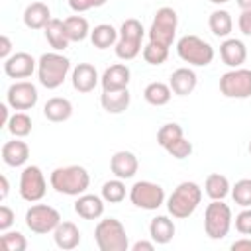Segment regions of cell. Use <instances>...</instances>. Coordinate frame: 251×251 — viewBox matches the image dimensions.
Masks as SVG:
<instances>
[{
  "instance_id": "cell-1",
  "label": "cell",
  "mask_w": 251,
  "mask_h": 251,
  "mask_svg": "<svg viewBox=\"0 0 251 251\" xmlns=\"http://www.w3.org/2000/svg\"><path fill=\"white\" fill-rule=\"evenodd\" d=\"M51 188L65 196H80L90 186V175L80 165H67L53 169L49 176Z\"/></svg>"
},
{
  "instance_id": "cell-2",
  "label": "cell",
  "mask_w": 251,
  "mask_h": 251,
  "mask_svg": "<svg viewBox=\"0 0 251 251\" xmlns=\"http://www.w3.org/2000/svg\"><path fill=\"white\" fill-rule=\"evenodd\" d=\"M69 71H71V61L59 51L43 53L37 61V78L39 84L45 86L47 90L59 88L65 82Z\"/></svg>"
},
{
  "instance_id": "cell-3",
  "label": "cell",
  "mask_w": 251,
  "mask_h": 251,
  "mask_svg": "<svg viewBox=\"0 0 251 251\" xmlns=\"http://www.w3.org/2000/svg\"><path fill=\"white\" fill-rule=\"evenodd\" d=\"M200 202H202V188L192 180H184L167 198V210L173 218L184 220L194 214Z\"/></svg>"
},
{
  "instance_id": "cell-4",
  "label": "cell",
  "mask_w": 251,
  "mask_h": 251,
  "mask_svg": "<svg viewBox=\"0 0 251 251\" xmlns=\"http://www.w3.org/2000/svg\"><path fill=\"white\" fill-rule=\"evenodd\" d=\"M94 241L100 251H127L129 249L126 227L116 218H104L96 224Z\"/></svg>"
},
{
  "instance_id": "cell-5",
  "label": "cell",
  "mask_w": 251,
  "mask_h": 251,
  "mask_svg": "<svg viewBox=\"0 0 251 251\" xmlns=\"http://www.w3.org/2000/svg\"><path fill=\"white\" fill-rule=\"evenodd\" d=\"M176 53L184 63L192 67H206L214 61V47L206 39L192 33L182 35L176 41Z\"/></svg>"
},
{
  "instance_id": "cell-6",
  "label": "cell",
  "mask_w": 251,
  "mask_h": 251,
  "mask_svg": "<svg viewBox=\"0 0 251 251\" xmlns=\"http://www.w3.org/2000/svg\"><path fill=\"white\" fill-rule=\"evenodd\" d=\"M233 224L231 208L224 200H212L204 212V231L210 239H224Z\"/></svg>"
},
{
  "instance_id": "cell-7",
  "label": "cell",
  "mask_w": 251,
  "mask_h": 251,
  "mask_svg": "<svg viewBox=\"0 0 251 251\" xmlns=\"http://www.w3.org/2000/svg\"><path fill=\"white\" fill-rule=\"evenodd\" d=\"M176 25H178V16L173 8L163 6L155 12V18L149 27V41L161 43L165 47H171L176 35Z\"/></svg>"
},
{
  "instance_id": "cell-8",
  "label": "cell",
  "mask_w": 251,
  "mask_h": 251,
  "mask_svg": "<svg viewBox=\"0 0 251 251\" xmlns=\"http://www.w3.org/2000/svg\"><path fill=\"white\" fill-rule=\"evenodd\" d=\"M59 224H61V214L49 204H33L25 212V226L31 233L37 235L53 233Z\"/></svg>"
},
{
  "instance_id": "cell-9",
  "label": "cell",
  "mask_w": 251,
  "mask_h": 251,
  "mask_svg": "<svg viewBox=\"0 0 251 251\" xmlns=\"http://www.w3.org/2000/svg\"><path fill=\"white\" fill-rule=\"evenodd\" d=\"M129 200L135 208L141 210H159L165 204V190L161 184L151 180H137L129 188Z\"/></svg>"
},
{
  "instance_id": "cell-10",
  "label": "cell",
  "mask_w": 251,
  "mask_h": 251,
  "mask_svg": "<svg viewBox=\"0 0 251 251\" xmlns=\"http://www.w3.org/2000/svg\"><path fill=\"white\" fill-rule=\"evenodd\" d=\"M220 92L226 98H249L251 96V71L237 67L220 76Z\"/></svg>"
},
{
  "instance_id": "cell-11",
  "label": "cell",
  "mask_w": 251,
  "mask_h": 251,
  "mask_svg": "<svg viewBox=\"0 0 251 251\" xmlns=\"http://www.w3.org/2000/svg\"><path fill=\"white\" fill-rule=\"evenodd\" d=\"M47 192V182L43 171L37 165L24 167L20 175V196L25 202H39Z\"/></svg>"
},
{
  "instance_id": "cell-12",
  "label": "cell",
  "mask_w": 251,
  "mask_h": 251,
  "mask_svg": "<svg viewBox=\"0 0 251 251\" xmlns=\"http://www.w3.org/2000/svg\"><path fill=\"white\" fill-rule=\"evenodd\" d=\"M37 100H39L37 88L29 80H18V82L10 84V88L6 92V102L16 112L31 110L37 104Z\"/></svg>"
},
{
  "instance_id": "cell-13",
  "label": "cell",
  "mask_w": 251,
  "mask_h": 251,
  "mask_svg": "<svg viewBox=\"0 0 251 251\" xmlns=\"http://www.w3.org/2000/svg\"><path fill=\"white\" fill-rule=\"evenodd\" d=\"M35 69H37V61L25 51H18L4 61V73L10 78H29Z\"/></svg>"
},
{
  "instance_id": "cell-14",
  "label": "cell",
  "mask_w": 251,
  "mask_h": 251,
  "mask_svg": "<svg viewBox=\"0 0 251 251\" xmlns=\"http://www.w3.org/2000/svg\"><path fill=\"white\" fill-rule=\"evenodd\" d=\"M98 80H100L98 71H96V67L90 65V63H78V65L73 69V73H71L73 88H75L76 92H82V94L92 92V90L96 88Z\"/></svg>"
},
{
  "instance_id": "cell-15",
  "label": "cell",
  "mask_w": 251,
  "mask_h": 251,
  "mask_svg": "<svg viewBox=\"0 0 251 251\" xmlns=\"http://www.w3.org/2000/svg\"><path fill=\"white\" fill-rule=\"evenodd\" d=\"M129 78H131L129 67L124 63H116L104 71V75L100 76V84H102V90H122V88H127Z\"/></svg>"
},
{
  "instance_id": "cell-16",
  "label": "cell",
  "mask_w": 251,
  "mask_h": 251,
  "mask_svg": "<svg viewBox=\"0 0 251 251\" xmlns=\"http://www.w3.org/2000/svg\"><path fill=\"white\" fill-rule=\"evenodd\" d=\"M137 169H139V161L131 151H116L110 159V171L114 173V176L122 180L135 176Z\"/></svg>"
},
{
  "instance_id": "cell-17",
  "label": "cell",
  "mask_w": 251,
  "mask_h": 251,
  "mask_svg": "<svg viewBox=\"0 0 251 251\" xmlns=\"http://www.w3.org/2000/svg\"><path fill=\"white\" fill-rule=\"evenodd\" d=\"M220 57L224 61V65L231 67V69H237L245 63L247 59V47L241 39H235V37H227L222 41L220 45Z\"/></svg>"
},
{
  "instance_id": "cell-18",
  "label": "cell",
  "mask_w": 251,
  "mask_h": 251,
  "mask_svg": "<svg viewBox=\"0 0 251 251\" xmlns=\"http://www.w3.org/2000/svg\"><path fill=\"white\" fill-rule=\"evenodd\" d=\"M104 198L96 194H80L75 200V212L82 220H98L104 216Z\"/></svg>"
},
{
  "instance_id": "cell-19",
  "label": "cell",
  "mask_w": 251,
  "mask_h": 251,
  "mask_svg": "<svg viewBox=\"0 0 251 251\" xmlns=\"http://www.w3.org/2000/svg\"><path fill=\"white\" fill-rule=\"evenodd\" d=\"M29 159V145L22 141V137H14L2 145V161L8 167H22Z\"/></svg>"
},
{
  "instance_id": "cell-20",
  "label": "cell",
  "mask_w": 251,
  "mask_h": 251,
  "mask_svg": "<svg viewBox=\"0 0 251 251\" xmlns=\"http://www.w3.org/2000/svg\"><path fill=\"white\" fill-rule=\"evenodd\" d=\"M196 82H198V76L188 67H180V69L173 71V75L169 78V86H171L173 94H176V96H188L196 88Z\"/></svg>"
},
{
  "instance_id": "cell-21",
  "label": "cell",
  "mask_w": 251,
  "mask_h": 251,
  "mask_svg": "<svg viewBox=\"0 0 251 251\" xmlns=\"http://www.w3.org/2000/svg\"><path fill=\"white\" fill-rule=\"evenodd\" d=\"M53 239L59 249L71 251V249L78 247V243H80V229L73 222H61L53 231Z\"/></svg>"
},
{
  "instance_id": "cell-22",
  "label": "cell",
  "mask_w": 251,
  "mask_h": 251,
  "mask_svg": "<svg viewBox=\"0 0 251 251\" xmlns=\"http://www.w3.org/2000/svg\"><path fill=\"white\" fill-rule=\"evenodd\" d=\"M131 102V94L127 88L122 90H102L100 96V104L108 114H122L129 108Z\"/></svg>"
},
{
  "instance_id": "cell-23",
  "label": "cell",
  "mask_w": 251,
  "mask_h": 251,
  "mask_svg": "<svg viewBox=\"0 0 251 251\" xmlns=\"http://www.w3.org/2000/svg\"><path fill=\"white\" fill-rule=\"evenodd\" d=\"M175 222L169 216H155L149 222V235L157 245H167L175 237Z\"/></svg>"
},
{
  "instance_id": "cell-24",
  "label": "cell",
  "mask_w": 251,
  "mask_h": 251,
  "mask_svg": "<svg viewBox=\"0 0 251 251\" xmlns=\"http://www.w3.org/2000/svg\"><path fill=\"white\" fill-rule=\"evenodd\" d=\"M51 20V10L43 2H31L24 10V24L29 29H43Z\"/></svg>"
},
{
  "instance_id": "cell-25",
  "label": "cell",
  "mask_w": 251,
  "mask_h": 251,
  "mask_svg": "<svg viewBox=\"0 0 251 251\" xmlns=\"http://www.w3.org/2000/svg\"><path fill=\"white\" fill-rule=\"evenodd\" d=\"M43 116L49 122H67L73 116V104L71 100L63 96H53L43 106Z\"/></svg>"
},
{
  "instance_id": "cell-26",
  "label": "cell",
  "mask_w": 251,
  "mask_h": 251,
  "mask_svg": "<svg viewBox=\"0 0 251 251\" xmlns=\"http://www.w3.org/2000/svg\"><path fill=\"white\" fill-rule=\"evenodd\" d=\"M43 33H45V39L47 43L55 49V51H65L71 43V39L67 37V31H65V24L63 20H57V18H51L49 24L43 27Z\"/></svg>"
},
{
  "instance_id": "cell-27",
  "label": "cell",
  "mask_w": 251,
  "mask_h": 251,
  "mask_svg": "<svg viewBox=\"0 0 251 251\" xmlns=\"http://www.w3.org/2000/svg\"><path fill=\"white\" fill-rule=\"evenodd\" d=\"M118 37H120V31L110 24H98L94 25V29H90V41L96 49H108L116 45Z\"/></svg>"
},
{
  "instance_id": "cell-28",
  "label": "cell",
  "mask_w": 251,
  "mask_h": 251,
  "mask_svg": "<svg viewBox=\"0 0 251 251\" xmlns=\"http://www.w3.org/2000/svg\"><path fill=\"white\" fill-rule=\"evenodd\" d=\"M204 192H206L212 200H224L227 194H231V184H229V180H227L226 175L212 173V175L206 176Z\"/></svg>"
},
{
  "instance_id": "cell-29",
  "label": "cell",
  "mask_w": 251,
  "mask_h": 251,
  "mask_svg": "<svg viewBox=\"0 0 251 251\" xmlns=\"http://www.w3.org/2000/svg\"><path fill=\"white\" fill-rule=\"evenodd\" d=\"M171 96H173L171 86L165 84V82H161V80L149 82V84L143 88V98H145V102L151 104V106H165V104H169Z\"/></svg>"
},
{
  "instance_id": "cell-30",
  "label": "cell",
  "mask_w": 251,
  "mask_h": 251,
  "mask_svg": "<svg viewBox=\"0 0 251 251\" xmlns=\"http://www.w3.org/2000/svg\"><path fill=\"white\" fill-rule=\"evenodd\" d=\"M208 25H210V31L216 37H227L233 29L231 14L227 10H214L208 18Z\"/></svg>"
},
{
  "instance_id": "cell-31",
  "label": "cell",
  "mask_w": 251,
  "mask_h": 251,
  "mask_svg": "<svg viewBox=\"0 0 251 251\" xmlns=\"http://www.w3.org/2000/svg\"><path fill=\"white\" fill-rule=\"evenodd\" d=\"M67 37L71 41H84L90 35V25L84 16H69L63 20Z\"/></svg>"
},
{
  "instance_id": "cell-32",
  "label": "cell",
  "mask_w": 251,
  "mask_h": 251,
  "mask_svg": "<svg viewBox=\"0 0 251 251\" xmlns=\"http://www.w3.org/2000/svg\"><path fill=\"white\" fill-rule=\"evenodd\" d=\"M6 129L14 137H27L31 133V118L25 112H16V114H12Z\"/></svg>"
},
{
  "instance_id": "cell-33",
  "label": "cell",
  "mask_w": 251,
  "mask_h": 251,
  "mask_svg": "<svg viewBox=\"0 0 251 251\" xmlns=\"http://www.w3.org/2000/svg\"><path fill=\"white\" fill-rule=\"evenodd\" d=\"M102 198L108 202V204H120L124 198H126V184L122 178H112V180H106L102 184Z\"/></svg>"
},
{
  "instance_id": "cell-34",
  "label": "cell",
  "mask_w": 251,
  "mask_h": 251,
  "mask_svg": "<svg viewBox=\"0 0 251 251\" xmlns=\"http://www.w3.org/2000/svg\"><path fill=\"white\" fill-rule=\"evenodd\" d=\"M114 51H116V57H118V59H122V61H131V59H135L143 49H141V41L118 37V41H116V45H114Z\"/></svg>"
},
{
  "instance_id": "cell-35",
  "label": "cell",
  "mask_w": 251,
  "mask_h": 251,
  "mask_svg": "<svg viewBox=\"0 0 251 251\" xmlns=\"http://www.w3.org/2000/svg\"><path fill=\"white\" fill-rule=\"evenodd\" d=\"M141 55H143V59H145L147 65H155L157 67V65H163L169 59V47H165L161 43H155V41H149L143 47Z\"/></svg>"
},
{
  "instance_id": "cell-36",
  "label": "cell",
  "mask_w": 251,
  "mask_h": 251,
  "mask_svg": "<svg viewBox=\"0 0 251 251\" xmlns=\"http://www.w3.org/2000/svg\"><path fill=\"white\" fill-rule=\"evenodd\" d=\"M180 137H184V129H182V126L176 124V122L165 124V126H161L159 131H157V143H159L163 149H165L169 143H173V141H176V139H180Z\"/></svg>"
},
{
  "instance_id": "cell-37",
  "label": "cell",
  "mask_w": 251,
  "mask_h": 251,
  "mask_svg": "<svg viewBox=\"0 0 251 251\" xmlns=\"http://www.w3.org/2000/svg\"><path fill=\"white\" fill-rule=\"evenodd\" d=\"M231 198L241 208H251V178H241L231 186Z\"/></svg>"
},
{
  "instance_id": "cell-38",
  "label": "cell",
  "mask_w": 251,
  "mask_h": 251,
  "mask_svg": "<svg viewBox=\"0 0 251 251\" xmlns=\"http://www.w3.org/2000/svg\"><path fill=\"white\" fill-rule=\"evenodd\" d=\"M0 241L6 251H25L27 249V239L20 231H2Z\"/></svg>"
},
{
  "instance_id": "cell-39",
  "label": "cell",
  "mask_w": 251,
  "mask_h": 251,
  "mask_svg": "<svg viewBox=\"0 0 251 251\" xmlns=\"http://www.w3.org/2000/svg\"><path fill=\"white\" fill-rule=\"evenodd\" d=\"M143 33H145V29H143L141 22L135 20V18L124 20V24H122V27H120V37H124V39L141 41V39H143Z\"/></svg>"
},
{
  "instance_id": "cell-40",
  "label": "cell",
  "mask_w": 251,
  "mask_h": 251,
  "mask_svg": "<svg viewBox=\"0 0 251 251\" xmlns=\"http://www.w3.org/2000/svg\"><path fill=\"white\" fill-rule=\"evenodd\" d=\"M165 151H167L173 159L182 161V159L190 157V153H192V143H190L186 137H180V139H176V141L169 143V145L165 147Z\"/></svg>"
},
{
  "instance_id": "cell-41",
  "label": "cell",
  "mask_w": 251,
  "mask_h": 251,
  "mask_svg": "<svg viewBox=\"0 0 251 251\" xmlns=\"http://www.w3.org/2000/svg\"><path fill=\"white\" fill-rule=\"evenodd\" d=\"M233 224H235V229H237L241 235H251V208H243V210L235 216Z\"/></svg>"
},
{
  "instance_id": "cell-42",
  "label": "cell",
  "mask_w": 251,
  "mask_h": 251,
  "mask_svg": "<svg viewBox=\"0 0 251 251\" xmlns=\"http://www.w3.org/2000/svg\"><path fill=\"white\" fill-rule=\"evenodd\" d=\"M67 2H69V8H71L73 12L80 14V12H86V10H90V8H100V6H104L108 0H67Z\"/></svg>"
},
{
  "instance_id": "cell-43",
  "label": "cell",
  "mask_w": 251,
  "mask_h": 251,
  "mask_svg": "<svg viewBox=\"0 0 251 251\" xmlns=\"http://www.w3.org/2000/svg\"><path fill=\"white\" fill-rule=\"evenodd\" d=\"M16 220V214L10 206H0V231H8Z\"/></svg>"
},
{
  "instance_id": "cell-44",
  "label": "cell",
  "mask_w": 251,
  "mask_h": 251,
  "mask_svg": "<svg viewBox=\"0 0 251 251\" xmlns=\"http://www.w3.org/2000/svg\"><path fill=\"white\" fill-rule=\"evenodd\" d=\"M237 27L243 35H251V10H241L237 18Z\"/></svg>"
},
{
  "instance_id": "cell-45",
  "label": "cell",
  "mask_w": 251,
  "mask_h": 251,
  "mask_svg": "<svg viewBox=\"0 0 251 251\" xmlns=\"http://www.w3.org/2000/svg\"><path fill=\"white\" fill-rule=\"evenodd\" d=\"M10 53H12V41H10V37L8 35H0V57L6 61L10 57Z\"/></svg>"
},
{
  "instance_id": "cell-46",
  "label": "cell",
  "mask_w": 251,
  "mask_h": 251,
  "mask_svg": "<svg viewBox=\"0 0 251 251\" xmlns=\"http://www.w3.org/2000/svg\"><path fill=\"white\" fill-rule=\"evenodd\" d=\"M155 249V241L151 239V241H145V239H141V241H135L133 245H131V251H153Z\"/></svg>"
},
{
  "instance_id": "cell-47",
  "label": "cell",
  "mask_w": 251,
  "mask_h": 251,
  "mask_svg": "<svg viewBox=\"0 0 251 251\" xmlns=\"http://www.w3.org/2000/svg\"><path fill=\"white\" fill-rule=\"evenodd\" d=\"M231 249L233 251H251V239L249 237H241V239L231 243Z\"/></svg>"
},
{
  "instance_id": "cell-48",
  "label": "cell",
  "mask_w": 251,
  "mask_h": 251,
  "mask_svg": "<svg viewBox=\"0 0 251 251\" xmlns=\"http://www.w3.org/2000/svg\"><path fill=\"white\" fill-rule=\"evenodd\" d=\"M10 106H8V102L6 104H0V127H6L8 126V122H10Z\"/></svg>"
},
{
  "instance_id": "cell-49",
  "label": "cell",
  "mask_w": 251,
  "mask_h": 251,
  "mask_svg": "<svg viewBox=\"0 0 251 251\" xmlns=\"http://www.w3.org/2000/svg\"><path fill=\"white\" fill-rule=\"evenodd\" d=\"M0 182H2L0 198H2V200H6V196H8V192H10V184H8V178H6V175H2V176H0Z\"/></svg>"
},
{
  "instance_id": "cell-50",
  "label": "cell",
  "mask_w": 251,
  "mask_h": 251,
  "mask_svg": "<svg viewBox=\"0 0 251 251\" xmlns=\"http://www.w3.org/2000/svg\"><path fill=\"white\" fill-rule=\"evenodd\" d=\"M241 10H251V0H235Z\"/></svg>"
},
{
  "instance_id": "cell-51",
  "label": "cell",
  "mask_w": 251,
  "mask_h": 251,
  "mask_svg": "<svg viewBox=\"0 0 251 251\" xmlns=\"http://www.w3.org/2000/svg\"><path fill=\"white\" fill-rule=\"evenodd\" d=\"M210 2H212V4H218V6H220V4H226V2H229V0H210Z\"/></svg>"
},
{
  "instance_id": "cell-52",
  "label": "cell",
  "mask_w": 251,
  "mask_h": 251,
  "mask_svg": "<svg viewBox=\"0 0 251 251\" xmlns=\"http://www.w3.org/2000/svg\"><path fill=\"white\" fill-rule=\"evenodd\" d=\"M247 149H249V155H251V141H249V145H247Z\"/></svg>"
}]
</instances>
